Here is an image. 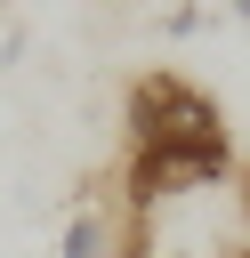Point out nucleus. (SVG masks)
Instances as JSON below:
<instances>
[{
	"label": "nucleus",
	"instance_id": "1",
	"mask_svg": "<svg viewBox=\"0 0 250 258\" xmlns=\"http://www.w3.org/2000/svg\"><path fill=\"white\" fill-rule=\"evenodd\" d=\"M129 145L137 153H234L218 97H202L177 73H145L129 89Z\"/></svg>",
	"mask_w": 250,
	"mask_h": 258
},
{
	"label": "nucleus",
	"instance_id": "2",
	"mask_svg": "<svg viewBox=\"0 0 250 258\" xmlns=\"http://www.w3.org/2000/svg\"><path fill=\"white\" fill-rule=\"evenodd\" d=\"M113 250H121V218L97 210V202H81L56 234V258H113Z\"/></svg>",
	"mask_w": 250,
	"mask_h": 258
},
{
	"label": "nucleus",
	"instance_id": "3",
	"mask_svg": "<svg viewBox=\"0 0 250 258\" xmlns=\"http://www.w3.org/2000/svg\"><path fill=\"white\" fill-rule=\"evenodd\" d=\"M202 24H210L202 8H169V16H161V32H169V40H185V32H202Z\"/></svg>",
	"mask_w": 250,
	"mask_h": 258
},
{
	"label": "nucleus",
	"instance_id": "4",
	"mask_svg": "<svg viewBox=\"0 0 250 258\" xmlns=\"http://www.w3.org/2000/svg\"><path fill=\"white\" fill-rule=\"evenodd\" d=\"M234 210H242V226H250V161L234 169Z\"/></svg>",
	"mask_w": 250,
	"mask_h": 258
},
{
	"label": "nucleus",
	"instance_id": "5",
	"mask_svg": "<svg viewBox=\"0 0 250 258\" xmlns=\"http://www.w3.org/2000/svg\"><path fill=\"white\" fill-rule=\"evenodd\" d=\"M153 258H202V250H177V242H169V250H153Z\"/></svg>",
	"mask_w": 250,
	"mask_h": 258
},
{
	"label": "nucleus",
	"instance_id": "6",
	"mask_svg": "<svg viewBox=\"0 0 250 258\" xmlns=\"http://www.w3.org/2000/svg\"><path fill=\"white\" fill-rule=\"evenodd\" d=\"M234 16H242V24H250V0H234Z\"/></svg>",
	"mask_w": 250,
	"mask_h": 258
},
{
	"label": "nucleus",
	"instance_id": "7",
	"mask_svg": "<svg viewBox=\"0 0 250 258\" xmlns=\"http://www.w3.org/2000/svg\"><path fill=\"white\" fill-rule=\"evenodd\" d=\"M234 258H250V250H234Z\"/></svg>",
	"mask_w": 250,
	"mask_h": 258
}]
</instances>
